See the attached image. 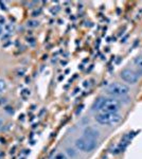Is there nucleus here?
Returning a JSON list of instances; mask_svg holds the SVG:
<instances>
[{
  "instance_id": "obj_1",
  "label": "nucleus",
  "mask_w": 142,
  "mask_h": 159,
  "mask_svg": "<svg viewBox=\"0 0 142 159\" xmlns=\"http://www.w3.org/2000/svg\"><path fill=\"white\" fill-rule=\"evenodd\" d=\"M120 107L121 104L118 100L99 98L92 105V110L100 112H118Z\"/></svg>"
},
{
  "instance_id": "obj_14",
  "label": "nucleus",
  "mask_w": 142,
  "mask_h": 159,
  "mask_svg": "<svg viewBox=\"0 0 142 159\" xmlns=\"http://www.w3.org/2000/svg\"><path fill=\"white\" fill-rule=\"evenodd\" d=\"M0 6H1V9L2 10H4V11H7V7H6V4L4 3H2L1 1H0Z\"/></svg>"
},
{
  "instance_id": "obj_10",
  "label": "nucleus",
  "mask_w": 142,
  "mask_h": 159,
  "mask_svg": "<svg viewBox=\"0 0 142 159\" xmlns=\"http://www.w3.org/2000/svg\"><path fill=\"white\" fill-rule=\"evenodd\" d=\"M38 25V21H36V20H29L28 21V27L30 28H35Z\"/></svg>"
},
{
  "instance_id": "obj_9",
  "label": "nucleus",
  "mask_w": 142,
  "mask_h": 159,
  "mask_svg": "<svg viewBox=\"0 0 142 159\" xmlns=\"http://www.w3.org/2000/svg\"><path fill=\"white\" fill-rule=\"evenodd\" d=\"M4 29L7 30V34H11L13 31H14V27H13L12 24H7L6 25H4Z\"/></svg>"
},
{
  "instance_id": "obj_13",
  "label": "nucleus",
  "mask_w": 142,
  "mask_h": 159,
  "mask_svg": "<svg viewBox=\"0 0 142 159\" xmlns=\"http://www.w3.org/2000/svg\"><path fill=\"white\" fill-rule=\"evenodd\" d=\"M24 72H25V69L24 68H22L21 70L19 69V70H18V75H24Z\"/></svg>"
},
{
  "instance_id": "obj_3",
  "label": "nucleus",
  "mask_w": 142,
  "mask_h": 159,
  "mask_svg": "<svg viewBox=\"0 0 142 159\" xmlns=\"http://www.w3.org/2000/svg\"><path fill=\"white\" fill-rule=\"evenodd\" d=\"M130 92V88L122 83H112L105 89V93L112 97H123Z\"/></svg>"
},
{
  "instance_id": "obj_12",
  "label": "nucleus",
  "mask_w": 142,
  "mask_h": 159,
  "mask_svg": "<svg viewBox=\"0 0 142 159\" xmlns=\"http://www.w3.org/2000/svg\"><path fill=\"white\" fill-rule=\"evenodd\" d=\"M3 24H6V19L3 18L2 16H0V25H3Z\"/></svg>"
},
{
  "instance_id": "obj_7",
  "label": "nucleus",
  "mask_w": 142,
  "mask_h": 159,
  "mask_svg": "<svg viewBox=\"0 0 142 159\" xmlns=\"http://www.w3.org/2000/svg\"><path fill=\"white\" fill-rule=\"evenodd\" d=\"M134 65L136 66V68L138 69L139 71H142V54L135 57V60H134Z\"/></svg>"
},
{
  "instance_id": "obj_4",
  "label": "nucleus",
  "mask_w": 142,
  "mask_h": 159,
  "mask_svg": "<svg viewBox=\"0 0 142 159\" xmlns=\"http://www.w3.org/2000/svg\"><path fill=\"white\" fill-rule=\"evenodd\" d=\"M97 140L94 139H90V138H87V137H82V138H79L76 141V147L77 150L82 151V152H91L94 151L95 147H97Z\"/></svg>"
},
{
  "instance_id": "obj_6",
  "label": "nucleus",
  "mask_w": 142,
  "mask_h": 159,
  "mask_svg": "<svg viewBox=\"0 0 142 159\" xmlns=\"http://www.w3.org/2000/svg\"><path fill=\"white\" fill-rule=\"evenodd\" d=\"M84 137L97 140L99 138V132L94 127H87V129H84Z\"/></svg>"
},
{
  "instance_id": "obj_15",
  "label": "nucleus",
  "mask_w": 142,
  "mask_h": 159,
  "mask_svg": "<svg viewBox=\"0 0 142 159\" xmlns=\"http://www.w3.org/2000/svg\"><path fill=\"white\" fill-rule=\"evenodd\" d=\"M2 31H3V29H2V25H0V35L2 34Z\"/></svg>"
},
{
  "instance_id": "obj_11",
  "label": "nucleus",
  "mask_w": 142,
  "mask_h": 159,
  "mask_svg": "<svg viewBox=\"0 0 142 159\" xmlns=\"http://www.w3.org/2000/svg\"><path fill=\"white\" fill-rule=\"evenodd\" d=\"M53 159H68V158H67V156L65 155V154L58 153V154H56V155L54 156V158H53Z\"/></svg>"
},
{
  "instance_id": "obj_17",
  "label": "nucleus",
  "mask_w": 142,
  "mask_h": 159,
  "mask_svg": "<svg viewBox=\"0 0 142 159\" xmlns=\"http://www.w3.org/2000/svg\"><path fill=\"white\" fill-rule=\"evenodd\" d=\"M0 159H2V154H0Z\"/></svg>"
},
{
  "instance_id": "obj_2",
  "label": "nucleus",
  "mask_w": 142,
  "mask_h": 159,
  "mask_svg": "<svg viewBox=\"0 0 142 159\" xmlns=\"http://www.w3.org/2000/svg\"><path fill=\"white\" fill-rule=\"evenodd\" d=\"M121 120L122 117L118 112H99L95 116V121L102 125H116Z\"/></svg>"
},
{
  "instance_id": "obj_5",
  "label": "nucleus",
  "mask_w": 142,
  "mask_h": 159,
  "mask_svg": "<svg viewBox=\"0 0 142 159\" xmlns=\"http://www.w3.org/2000/svg\"><path fill=\"white\" fill-rule=\"evenodd\" d=\"M121 79L123 80L124 82L126 83L131 84V85H134V84H136L137 82H138L139 80V75L138 73L135 72L134 70H131V69H123L122 71H121V74H120Z\"/></svg>"
},
{
  "instance_id": "obj_8",
  "label": "nucleus",
  "mask_w": 142,
  "mask_h": 159,
  "mask_svg": "<svg viewBox=\"0 0 142 159\" xmlns=\"http://www.w3.org/2000/svg\"><path fill=\"white\" fill-rule=\"evenodd\" d=\"M7 89V83L3 79H0V93L4 92Z\"/></svg>"
},
{
  "instance_id": "obj_16",
  "label": "nucleus",
  "mask_w": 142,
  "mask_h": 159,
  "mask_svg": "<svg viewBox=\"0 0 142 159\" xmlns=\"http://www.w3.org/2000/svg\"><path fill=\"white\" fill-rule=\"evenodd\" d=\"M1 125H2V121L0 120V127H1Z\"/></svg>"
}]
</instances>
